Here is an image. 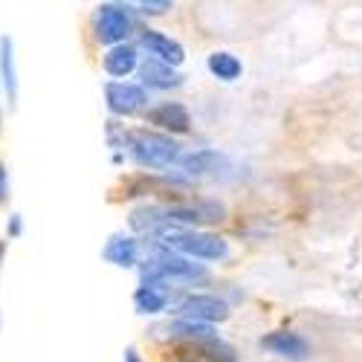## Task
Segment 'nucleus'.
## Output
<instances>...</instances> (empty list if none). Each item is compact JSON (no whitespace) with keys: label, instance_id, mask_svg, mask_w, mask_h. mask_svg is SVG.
<instances>
[{"label":"nucleus","instance_id":"obj_20","mask_svg":"<svg viewBox=\"0 0 362 362\" xmlns=\"http://www.w3.org/2000/svg\"><path fill=\"white\" fill-rule=\"evenodd\" d=\"M4 258H6V240H0V264H4Z\"/></svg>","mask_w":362,"mask_h":362},{"label":"nucleus","instance_id":"obj_13","mask_svg":"<svg viewBox=\"0 0 362 362\" xmlns=\"http://www.w3.org/2000/svg\"><path fill=\"white\" fill-rule=\"evenodd\" d=\"M134 308L136 313L142 316H157L168 308V290L165 284H151V281H142L134 293Z\"/></svg>","mask_w":362,"mask_h":362},{"label":"nucleus","instance_id":"obj_8","mask_svg":"<svg viewBox=\"0 0 362 362\" xmlns=\"http://www.w3.org/2000/svg\"><path fill=\"white\" fill-rule=\"evenodd\" d=\"M139 47L148 49V55L160 58V62H165V64H171V67H180V64L186 62V47L180 44V41H174L171 35L160 33V29L142 26V29H139Z\"/></svg>","mask_w":362,"mask_h":362},{"label":"nucleus","instance_id":"obj_5","mask_svg":"<svg viewBox=\"0 0 362 362\" xmlns=\"http://www.w3.org/2000/svg\"><path fill=\"white\" fill-rule=\"evenodd\" d=\"M105 105L113 116H136L148 107V90L134 81L113 78L105 84Z\"/></svg>","mask_w":362,"mask_h":362},{"label":"nucleus","instance_id":"obj_16","mask_svg":"<svg viewBox=\"0 0 362 362\" xmlns=\"http://www.w3.org/2000/svg\"><path fill=\"white\" fill-rule=\"evenodd\" d=\"M128 12H139V15H148V18H160L171 9V0H119Z\"/></svg>","mask_w":362,"mask_h":362},{"label":"nucleus","instance_id":"obj_10","mask_svg":"<svg viewBox=\"0 0 362 362\" xmlns=\"http://www.w3.org/2000/svg\"><path fill=\"white\" fill-rule=\"evenodd\" d=\"M139 78H142V87L148 90H177V87H183L186 76L180 73L177 67L160 62V58L154 55H148L145 62H139Z\"/></svg>","mask_w":362,"mask_h":362},{"label":"nucleus","instance_id":"obj_11","mask_svg":"<svg viewBox=\"0 0 362 362\" xmlns=\"http://www.w3.org/2000/svg\"><path fill=\"white\" fill-rule=\"evenodd\" d=\"M102 258L113 267H122V269L139 267V240L134 235H110L102 250Z\"/></svg>","mask_w":362,"mask_h":362},{"label":"nucleus","instance_id":"obj_7","mask_svg":"<svg viewBox=\"0 0 362 362\" xmlns=\"http://www.w3.org/2000/svg\"><path fill=\"white\" fill-rule=\"evenodd\" d=\"M261 348L276 354L290 362H308L310 359V342L296 334V330H273V334L261 337Z\"/></svg>","mask_w":362,"mask_h":362},{"label":"nucleus","instance_id":"obj_1","mask_svg":"<svg viewBox=\"0 0 362 362\" xmlns=\"http://www.w3.org/2000/svg\"><path fill=\"white\" fill-rule=\"evenodd\" d=\"M157 240L163 247L186 255V258H194V261H226L229 258V240L215 235V232H206V229H194V226H163L154 232Z\"/></svg>","mask_w":362,"mask_h":362},{"label":"nucleus","instance_id":"obj_2","mask_svg":"<svg viewBox=\"0 0 362 362\" xmlns=\"http://www.w3.org/2000/svg\"><path fill=\"white\" fill-rule=\"evenodd\" d=\"M125 142L131 148V157L142 168H171L180 160V154H183V145H180L171 134H163L154 128L128 131Z\"/></svg>","mask_w":362,"mask_h":362},{"label":"nucleus","instance_id":"obj_17","mask_svg":"<svg viewBox=\"0 0 362 362\" xmlns=\"http://www.w3.org/2000/svg\"><path fill=\"white\" fill-rule=\"evenodd\" d=\"M9 197V171H6V165L0 163V203H4Z\"/></svg>","mask_w":362,"mask_h":362},{"label":"nucleus","instance_id":"obj_3","mask_svg":"<svg viewBox=\"0 0 362 362\" xmlns=\"http://www.w3.org/2000/svg\"><path fill=\"white\" fill-rule=\"evenodd\" d=\"M93 33H96V41L105 47L122 44L134 33V18L122 4H102L93 12Z\"/></svg>","mask_w":362,"mask_h":362},{"label":"nucleus","instance_id":"obj_18","mask_svg":"<svg viewBox=\"0 0 362 362\" xmlns=\"http://www.w3.org/2000/svg\"><path fill=\"white\" fill-rule=\"evenodd\" d=\"M125 362H145L136 348H125Z\"/></svg>","mask_w":362,"mask_h":362},{"label":"nucleus","instance_id":"obj_19","mask_svg":"<svg viewBox=\"0 0 362 362\" xmlns=\"http://www.w3.org/2000/svg\"><path fill=\"white\" fill-rule=\"evenodd\" d=\"M21 235V215H12V229H9V238H18Z\"/></svg>","mask_w":362,"mask_h":362},{"label":"nucleus","instance_id":"obj_15","mask_svg":"<svg viewBox=\"0 0 362 362\" xmlns=\"http://www.w3.org/2000/svg\"><path fill=\"white\" fill-rule=\"evenodd\" d=\"M0 78H4L9 105H15V99H18V70H15V49H12L9 35L0 38Z\"/></svg>","mask_w":362,"mask_h":362},{"label":"nucleus","instance_id":"obj_21","mask_svg":"<svg viewBox=\"0 0 362 362\" xmlns=\"http://www.w3.org/2000/svg\"><path fill=\"white\" fill-rule=\"evenodd\" d=\"M0 128H4V113H0Z\"/></svg>","mask_w":362,"mask_h":362},{"label":"nucleus","instance_id":"obj_9","mask_svg":"<svg viewBox=\"0 0 362 362\" xmlns=\"http://www.w3.org/2000/svg\"><path fill=\"white\" fill-rule=\"evenodd\" d=\"M177 165L189 177H212V174H223L229 168V160L218 148H197L192 154H180Z\"/></svg>","mask_w":362,"mask_h":362},{"label":"nucleus","instance_id":"obj_14","mask_svg":"<svg viewBox=\"0 0 362 362\" xmlns=\"http://www.w3.org/2000/svg\"><path fill=\"white\" fill-rule=\"evenodd\" d=\"M206 70L212 73V78H218L223 84H232V81H238L240 76H244V62L229 49H218V52H212L206 58Z\"/></svg>","mask_w":362,"mask_h":362},{"label":"nucleus","instance_id":"obj_12","mask_svg":"<svg viewBox=\"0 0 362 362\" xmlns=\"http://www.w3.org/2000/svg\"><path fill=\"white\" fill-rule=\"evenodd\" d=\"M102 67H105V73L113 76V78H125V76H131V73L139 67V49H136L134 44H128V41L113 44V47L105 52V58H102Z\"/></svg>","mask_w":362,"mask_h":362},{"label":"nucleus","instance_id":"obj_6","mask_svg":"<svg viewBox=\"0 0 362 362\" xmlns=\"http://www.w3.org/2000/svg\"><path fill=\"white\" fill-rule=\"evenodd\" d=\"M145 122L154 131L174 134V136H183L194 128L192 113L183 102H160L154 107H145Z\"/></svg>","mask_w":362,"mask_h":362},{"label":"nucleus","instance_id":"obj_4","mask_svg":"<svg viewBox=\"0 0 362 362\" xmlns=\"http://www.w3.org/2000/svg\"><path fill=\"white\" fill-rule=\"evenodd\" d=\"M174 313L180 319H194V322H209L218 325L232 316V308L226 305V298L215 293H189L174 305Z\"/></svg>","mask_w":362,"mask_h":362}]
</instances>
